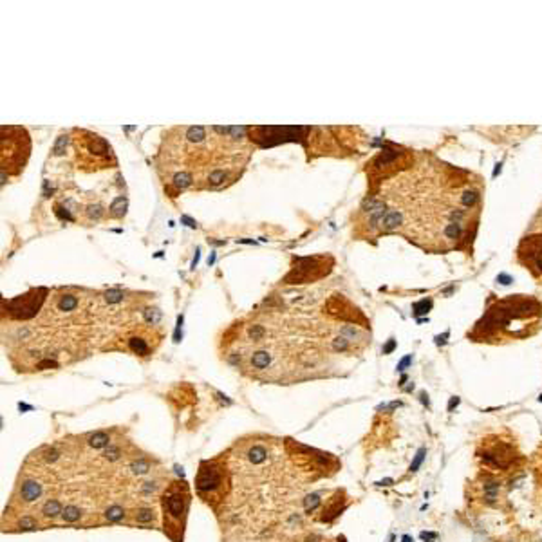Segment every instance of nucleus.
Instances as JSON below:
<instances>
[{
	"instance_id": "9d476101",
	"label": "nucleus",
	"mask_w": 542,
	"mask_h": 542,
	"mask_svg": "<svg viewBox=\"0 0 542 542\" xmlns=\"http://www.w3.org/2000/svg\"><path fill=\"white\" fill-rule=\"evenodd\" d=\"M482 463L495 470H508L513 465L515 459V452L512 445L504 443V441H495L492 445H484L482 450L477 452Z\"/></svg>"
},
{
	"instance_id": "f8f14e48",
	"label": "nucleus",
	"mask_w": 542,
	"mask_h": 542,
	"mask_svg": "<svg viewBox=\"0 0 542 542\" xmlns=\"http://www.w3.org/2000/svg\"><path fill=\"white\" fill-rule=\"evenodd\" d=\"M425 454H426V448H419V450H417V454H416V457H414V461H412V465H410L409 472H416V470L419 468V466H421L423 459H425Z\"/></svg>"
},
{
	"instance_id": "39448f33",
	"label": "nucleus",
	"mask_w": 542,
	"mask_h": 542,
	"mask_svg": "<svg viewBox=\"0 0 542 542\" xmlns=\"http://www.w3.org/2000/svg\"><path fill=\"white\" fill-rule=\"evenodd\" d=\"M190 490L186 482L176 481L168 484L163 494V517H165V533L174 542H183L185 533L186 515H188Z\"/></svg>"
},
{
	"instance_id": "1a4fd4ad",
	"label": "nucleus",
	"mask_w": 542,
	"mask_h": 542,
	"mask_svg": "<svg viewBox=\"0 0 542 542\" xmlns=\"http://www.w3.org/2000/svg\"><path fill=\"white\" fill-rule=\"evenodd\" d=\"M45 295H47V289L38 288V289H31L29 293L22 295V297L9 300L8 302L9 314H11L13 318H22V320H27V318H31V316H35V314L38 313L40 306L43 304V300L47 298Z\"/></svg>"
},
{
	"instance_id": "dca6fc26",
	"label": "nucleus",
	"mask_w": 542,
	"mask_h": 542,
	"mask_svg": "<svg viewBox=\"0 0 542 542\" xmlns=\"http://www.w3.org/2000/svg\"><path fill=\"white\" fill-rule=\"evenodd\" d=\"M403 542H412V538H410L409 535H405V537H403Z\"/></svg>"
},
{
	"instance_id": "6e6552de",
	"label": "nucleus",
	"mask_w": 542,
	"mask_h": 542,
	"mask_svg": "<svg viewBox=\"0 0 542 542\" xmlns=\"http://www.w3.org/2000/svg\"><path fill=\"white\" fill-rule=\"evenodd\" d=\"M333 264H335V260L327 255L318 258H298L291 273L286 277V282L288 284H304V282H311V280H318L326 277L327 273H331Z\"/></svg>"
},
{
	"instance_id": "423d86ee",
	"label": "nucleus",
	"mask_w": 542,
	"mask_h": 542,
	"mask_svg": "<svg viewBox=\"0 0 542 542\" xmlns=\"http://www.w3.org/2000/svg\"><path fill=\"white\" fill-rule=\"evenodd\" d=\"M226 472L219 466V461H204L199 468L195 488L204 503L213 506V501L224 499V488H226Z\"/></svg>"
},
{
	"instance_id": "20e7f679",
	"label": "nucleus",
	"mask_w": 542,
	"mask_h": 542,
	"mask_svg": "<svg viewBox=\"0 0 542 542\" xmlns=\"http://www.w3.org/2000/svg\"><path fill=\"white\" fill-rule=\"evenodd\" d=\"M2 185L6 176H20L31 154V138L24 127L2 125Z\"/></svg>"
},
{
	"instance_id": "0eeeda50",
	"label": "nucleus",
	"mask_w": 542,
	"mask_h": 542,
	"mask_svg": "<svg viewBox=\"0 0 542 542\" xmlns=\"http://www.w3.org/2000/svg\"><path fill=\"white\" fill-rule=\"evenodd\" d=\"M515 260L529 275L542 284V232H529L521 239L515 250Z\"/></svg>"
},
{
	"instance_id": "ddd939ff",
	"label": "nucleus",
	"mask_w": 542,
	"mask_h": 542,
	"mask_svg": "<svg viewBox=\"0 0 542 542\" xmlns=\"http://www.w3.org/2000/svg\"><path fill=\"white\" fill-rule=\"evenodd\" d=\"M529 232H542V206L538 208L537 215L529 223Z\"/></svg>"
},
{
	"instance_id": "f03ea898",
	"label": "nucleus",
	"mask_w": 542,
	"mask_h": 542,
	"mask_svg": "<svg viewBox=\"0 0 542 542\" xmlns=\"http://www.w3.org/2000/svg\"><path fill=\"white\" fill-rule=\"evenodd\" d=\"M542 329V302L531 295H508L490 298L468 338L482 344H506L524 340Z\"/></svg>"
},
{
	"instance_id": "2eb2a0df",
	"label": "nucleus",
	"mask_w": 542,
	"mask_h": 542,
	"mask_svg": "<svg viewBox=\"0 0 542 542\" xmlns=\"http://www.w3.org/2000/svg\"><path fill=\"white\" fill-rule=\"evenodd\" d=\"M457 405H459V398H452L450 403H448V410L452 412V410H454V407H457Z\"/></svg>"
},
{
	"instance_id": "7ed1b4c3",
	"label": "nucleus",
	"mask_w": 542,
	"mask_h": 542,
	"mask_svg": "<svg viewBox=\"0 0 542 542\" xmlns=\"http://www.w3.org/2000/svg\"><path fill=\"white\" fill-rule=\"evenodd\" d=\"M73 145L76 150L78 168L94 172L101 168L116 167V155L112 152L111 145L101 136L92 134L89 130H73Z\"/></svg>"
},
{
	"instance_id": "4468645a",
	"label": "nucleus",
	"mask_w": 542,
	"mask_h": 542,
	"mask_svg": "<svg viewBox=\"0 0 542 542\" xmlns=\"http://www.w3.org/2000/svg\"><path fill=\"white\" fill-rule=\"evenodd\" d=\"M421 538H425V540H436V538H438V535H436V533H426V531H423Z\"/></svg>"
},
{
	"instance_id": "f257e3e1",
	"label": "nucleus",
	"mask_w": 542,
	"mask_h": 542,
	"mask_svg": "<svg viewBox=\"0 0 542 542\" xmlns=\"http://www.w3.org/2000/svg\"><path fill=\"white\" fill-rule=\"evenodd\" d=\"M484 185L477 174L423 152L360 208L369 235L400 233L428 253L472 250Z\"/></svg>"
},
{
	"instance_id": "9b49d317",
	"label": "nucleus",
	"mask_w": 542,
	"mask_h": 542,
	"mask_svg": "<svg viewBox=\"0 0 542 542\" xmlns=\"http://www.w3.org/2000/svg\"><path fill=\"white\" fill-rule=\"evenodd\" d=\"M125 208H127V199L125 197H118L114 199V202L111 204V215L112 217H121L125 215Z\"/></svg>"
}]
</instances>
